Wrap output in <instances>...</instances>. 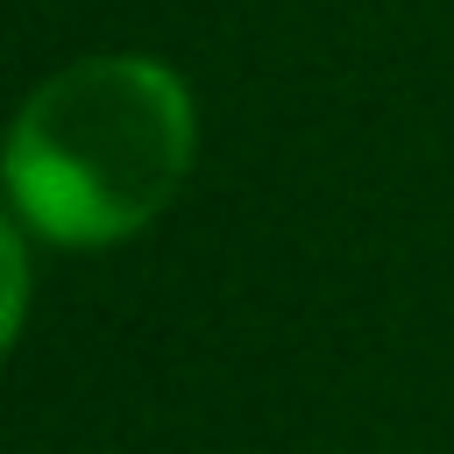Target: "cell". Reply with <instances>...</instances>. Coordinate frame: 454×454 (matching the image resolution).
Instances as JSON below:
<instances>
[{
  "label": "cell",
  "mask_w": 454,
  "mask_h": 454,
  "mask_svg": "<svg viewBox=\"0 0 454 454\" xmlns=\"http://www.w3.org/2000/svg\"><path fill=\"white\" fill-rule=\"evenodd\" d=\"M199 149L192 85L135 50L50 71L0 142L14 220L57 248H114L142 234L184 184Z\"/></svg>",
  "instance_id": "1"
},
{
  "label": "cell",
  "mask_w": 454,
  "mask_h": 454,
  "mask_svg": "<svg viewBox=\"0 0 454 454\" xmlns=\"http://www.w3.org/2000/svg\"><path fill=\"white\" fill-rule=\"evenodd\" d=\"M21 319H28V241H21L14 206H0V355L14 348Z\"/></svg>",
  "instance_id": "2"
}]
</instances>
